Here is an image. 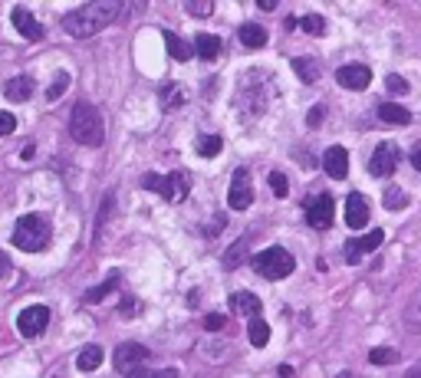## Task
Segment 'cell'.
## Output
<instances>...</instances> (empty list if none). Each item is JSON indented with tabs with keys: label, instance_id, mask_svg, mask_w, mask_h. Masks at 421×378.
I'll use <instances>...</instances> for the list:
<instances>
[{
	"label": "cell",
	"instance_id": "obj_1",
	"mask_svg": "<svg viewBox=\"0 0 421 378\" xmlns=\"http://www.w3.org/2000/svg\"><path fill=\"white\" fill-rule=\"evenodd\" d=\"M119 13H122V4H119V0H89L83 7L69 10L66 17H63V27H66L69 37L86 40V37H96L99 30L109 27Z\"/></svg>",
	"mask_w": 421,
	"mask_h": 378
},
{
	"label": "cell",
	"instance_id": "obj_2",
	"mask_svg": "<svg viewBox=\"0 0 421 378\" xmlns=\"http://www.w3.org/2000/svg\"><path fill=\"white\" fill-rule=\"evenodd\" d=\"M69 132L79 145H89V148H99L105 138V122L102 112H99L93 102H76L73 112H69Z\"/></svg>",
	"mask_w": 421,
	"mask_h": 378
},
{
	"label": "cell",
	"instance_id": "obj_3",
	"mask_svg": "<svg viewBox=\"0 0 421 378\" xmlns=\"http://www.w3.org/2000/svg\"><path fill=\"white\" fill-rule=\"evenodd\" d=\"M49 224L47 218H40V214H23V218H17V224H13V247L17 250H27V254H40L43 247L49 244Z\"/></svg>",
	"mask_w": 421,
	"mask_h": 378
},
{
	"label": "cell",
	"instance_id": "obj_4",
	"mask_svg": "<svg viewBox=\"0 0 421 378\" xmlns=\"http://www.w3.org/2000/svg\"><path fill=\"white\" fill-rule=\"evenodd\" d=\"M254 270H257L263 280H283V276H290L293 270H297V260H293V254L290 250H283V247H267L263 254H257L254 260Z\"/></svg>",
	"mask_w": 421,
	"mask_h": 378
},
{
	"label": "cell",
	"instance_id": "obj_5",
	"mask_svg": "<svg viewBox=\"0 0 421 378\" xmlns=\"http://www.w3.org/2000/svg\"><path fill=\"white\" fill-rule=\"evenodd\" d=\"M148 359H152V352L145 349V345H138V342H122V345L115 349V355H112L115 369L122 372V375H129V372H135V369H142Z\"/></svg>",
	"mask_w": 421,
	"mask_h": 378
},
{
	"label": "cell",
	"instance_id": "obj_6",
	"mask_svg": "<svg viewBox=\"0 0 421 378\" xmlns=\"http://www.w3.org/2000/svg\"><path fill=\"white\" fill-rule=\"evenodd\" d=\"M49 326V309L47 306H27V309L17 316V329L20 336H27V339H37V336H43Z\"/></svg>",
	"mask_w": 421,
	"mask_h": 378
},
{
	"label": "cell",
	"instance_id": "obj_7",
	"mask_svg": "<svg viewBox=\"0 0 421 378\" xmlns=\"http://www.w3.org/2000/svg\"><path fill=\"white\" fill-rule=\"evenodd\" d=\"M227 204L230 211H247L254 204V188H250V171L237 168L234 178H230V191H227Z\"/></svg>",
	"mask_w": 421,
	"mask_h": 378
},
{
	"label": "cell",
	"instance_id": "obj_8",
	"mask_svg": "<svg viewBox=\"0 0 421 378\" xmlns=\"http://www.w3.org/2000/svg\"><path fill=\"white\" fill-rule=\"evenodd\" d=\"M395 168H398V145L382 142L372 151V158H369V171H372L375 178H389Z\"/></svg>",
	"mask_w": 421,
	"mask_h": 378
},
{
	"label": "cell",
	"instance_id": "obj_9",
	"mask_svg": "<svg viewBox=\"0 0 421 378\" xmlns=\"http://www.w3.org/2000/svg\"><path fill=\"white\" fill-rule=\"evenodd\" d=\"M336 83L343 85V89L362 93V89H369V83H372V69L362 66V63H349V66H339V69H336Z\"/></svg>",
	"mask_w": 421,
	"mask_h": 378
},
{
	"label": "cell",
	"instance_id": "obj_10",
	"mask_svg": "<svg viewBox=\"0 0 421 378\" xmlns=\"http://www.w3.org/2000/svg\"><path fill=\"white\" fill-rule=\"evenodd\" d=\"M333 194H319V198H313L307 204V224L316 227V230H326V227L333 224Z\"/></svg>",
	"mask_w": 421,
	"mask_h": 378
},
{
	"label": "cell",
	"instance_id": "obj_11",
	"mask_svg": "<svg viewBox=\"0 0 421 378\" xmlns=\"http://www.w3.org/2000/svg\"><path fill=\"white\" fill-rule=\"evenodd\" d=\"M385 240V230H369L365 237H352L349 244H345V260L349 264H359L362 260V254H372V250H379Z\"/></svg>",
	"mask_w": 421,
	"mask_h": 378
},
{
	"label": "cell",
	"instance_id": "obj_12",
	"mask_svg": "<svg viewBox=\"0 0 421 378\" xmlns=\"http://www.w3.org/2000/svg\"><path fill=\"white\" fill-rule=\"evenodd\" d=\"M345 224L352 227V230H362L369 224V201L362 194H355V191L345 198Z\"/></svg>",
	"mask_w": 421,
	"mask_h": 378
},
{
	"label": "cell",
	"instance_id": "obj_13",
	"mask_svg": "<svg viewBox=\"0 0 421 378\" xmlns=\"http://www.w3.org/2000/svg\"><path fill=\"white\" fill-rule=\"evenodd\" d=\"M227 306H230V312H237V316H250V319H257L260 309H263L260 296L247 293V290H237V293H230Z\"/></svg>",
	"mask_w": 421,
	"mask_h": 378
},
{
	"label": "cell",
	"instance_id": "obj_14",
	"mask_svg": "<svg viewBox=\"0 0 421 378\" xmlns=\"http://www.w3.org/2000/svg\"><path fill=\"white\" fill-rule=\"evenodd\" d=\"M323 168H326V175L336 178V181H343L345 175H349V155H345L343 145H333V148L326 151V155H323Z\"/></svg>",
	"mask_w": 421,
	"mask_h": 378
},
{
	"label": "cell",
	"instance_id": "obj_15",
	"mask_svg": "<svg viewBox=\"0 0 421 378\" xmlns=\"http://www.w3.org/2000/svg\"><path fill=\"white\" fill-rule=\"evenodd\" d=\"M10 17H13V27L20 30V37L33 40V43H37V40H43V27H40L37 17H33L27 7H13V13H10Z\"/></svg>",
	"mask_w": 421,
	"mask_h": 378
},
{
	"label": "cell",
	"instance_id": "obj_16",
	"mask_svg": "<svg viewBox=\"0 0 421 378\" xmlns=\"http://www.w3.org/2000/svg\"><path fill=\"white\" fill-rule=\"evenodd\" d=\"M188 191H191V178L184 175V171H172L168 178H165V194L162 198H168V201H184L188 198Z\"/></svg>",
	"mask_w": 421,
	"mask_h": 378
},
{
	"label": "cell",
	"instance_id": "obj_17",
	"mask_svg": "<svg viewBox=\"0 0 421 378\" xmlns=\"http://www.w3.org/2000/svg\"><path fill=\"white\" fill-rule=\"evenodd\" d=\"M33 89H37V83H33L30 76H13V79H7V85H4V93H7L10 102H27L30 95H33Z\"/></svg>",
	"mask_w": 421,
	"mask_h": 378
},
{
	"label": "cell",
	"instance_id": "obj_18",
	"mask_svg": "<svg viewBox=\"0 0 421 378\" xmlns=\"http://www.w3.org/2000/svg\"><path fill=\"white\" fill-rule=\"evenodd\" d=\"M402 326L412 336H421V286L412 293V300H408V306H405V316H402Z\"/></svg>",
	"mask_w": 421,
	"mask_h": 378
},
{
	"label": "cell",
	"instance_id": "obj_19",
	"mask_svg": "<svg viewBox=\"0 0 421 378\" xmlns=\"http://www.w3.org/2000/svg\"><path fill=\"white\" fill-rule=\"evenodd\" d=\"M165 47H168V53H172V59H178V63H188V59L194 57V47L188 43V40H182L178 33H172V30H165Z\"/></svg>",
	"mask_w": 421,
	"mask_h": 378
},
{
	"label": "cell",
	"instance_id": "obj_20",
	"mask_svg": "<svg viewBox=\"0 0 421 378\" xmlns=\"http://www.w3.org/2000/svg\"><path fill=\"white\" fill-rule=\"evenodd\" d=\"M220 49H224V43H220V37H210V33H198V40H194V53L201 59H218Z\"/></svg>",
	"mask_w": 421,
	"mask_h": 378
},
{
	"label": "cell",
	"instance_id": "obj_21",
	"mask_svg": "<svg viewBox=\"0 0 421 378\" xmlns=\"http://www.w3.org/2000/svg\"><path fill=\"white\" fill-rule=\"evenodd\" d=\"M237 37L240 43L247 49H260V47H267V30L257 27V23H244V27L237 30Z\"/></svg>",
	"mask_w": 421,
	"mask_h": 378
},
{
	"label": "cell",
	"instance_id": "obj_22",
	"mask_svg": "<svg viewBox=\"0 0 421 378\" xmlns=\"http://www.w3.org/2000/svg\"><path fill=\"white\" fill-rule=\"evenodd\" d=\"M379 119L389 125H408L412 122V112L405 105H395V102H382L379 105Z\"/></svg>",
	"mask_w": 421,
	"mask_h": 378
},
{
	"label": "cell",
	"instance_id": "obj_23",
	"mask_svg": "<svg viewBox=\"0 0 421 378\" xmlns=\"http://www.w3.org/2000/svg\"><path fill=\"white\" fill-rule=\"evenodd\" d=\"M99 362H102V349H99L96 342H89L86 349H79V355H76V369L93 372V369H99Z\"/></svg>",
	"mask_w": 421,
	"mask_h": 378
},
{
	"label": "cell",
	"instance_id": "obj_24",
	"mask_svg": "<svg viewBox=\"0 0 421 378\" xmlns=\"http://www.w3.org/2000/svg\"><path fill=\"white\" fill-rule=\"evenodd\" d=\"M247 247H250V237H240L237 244L224 254V270H237V266L247 260Z\"/></svg>",
	"mask_w": 421,
	"mask_h": 378
},
{
	"label": "cell",
	"instance_id": "obj_25",
	"mask_svg": "<svg viewBox=\"0 0 421 378\" xmlns=\"http://www.w3.org/2000/svg\"><path fill=\"white\" fill-rule=\"evenodd\" d=\"M293 73H297L307 85H313L316 79H319V66H316V59H307V57H297V59H293Z\"/></svg>",
	"mask_w": 421,
	"mask_h": 378
},
{
	"label": "cell",
	"instance_id": "obj_26",
	"mask_svg": "<svg viewBox=\"0 0 421 378\" xmlns=\"http://www.w3.org/2000/svg\"><path fill=\"white\" fill-rule=\"evenodd\" d=\"M382 204L385 211H402L408 204V194H405L398 184H385V194H382Z\"/></svg>",
	"mask_w": 421,
	"mask_h": 378
},
{
	"label": "cell",
	"instance_id": "obj_27",
	"mask_svg": "<svg viewBox=\"0 0 421 378\" xmlns=\"http://www.w3.org/2000/svg\"><path fill=\"white\" fill-rule=\"evenodd\" d=\"M247 336H250V342H254V345H257V349H263V345H267L270 342V326L263 319H250V326H247Z\"/></svg>",
	"mask_w": 421,
	"mask_h": 378
},
{
	"label": "cell",
	"instance_id": "obj_28",
	"mask_svg": "<svg viewBox=\"0 0 421 378\" xmlns=\"http://www.w3.org/2000/svg\"><path fill=\"white\" fill-rule=\"evenodd\" d=\"M194 148H198V155H201V158H214V155H220L224 142H220V135H201V138L194 142Z\"/></svg>",
	"mask_w": 421,
	"mask_h": 378
},
{
	"label": "cell",
	"instance_id": "obj_29",
	"mask_svg": "<svg viewBox=\"0 0 421 378\" xmlns=\"http://www.w3.org/2000/svg\"><path fill=\"white\" fill-rule=\"evenodd\" d=\"M158 95H162V105L168 109V112H172V109H178V105H184V93L174 83L162 85V93H158Z\"/></svg>",
	"mask_w": 421,
	"mask_h": 378
},
{
	"label": "cell",
	"instance_id": "obj_30",
	"mask_svg": "<svg viewBox=\"0 0 421 378\" xmlns=\"http://www.w3.org/2000/svg\"><path fill=\"white\" fill-rule=\"evenodd\" d=\"M115 283H119V273H112V276H109V280H105V283L93 286V290H89V293H86V302H99V300H105V296H109V293H112V290H115Z\"/></svg>",
	"mask_w": 421,
	"mask_h": 378
},
{
	"label": "cell",
	"instance_id": "obj_31",
	"mask_svg": "<svg viewBox=\"0 0 421 378\" xmlns=\"http://www.w3.org/2000/svg\"><path fill=\"white\" fill-rule=\"evenodd\" d=\"M300 27L307 30L309 37H323V33H326V20L319 17V13H307V17L300 20Z\"/></svg>",
	"mask_w": 421,
	"mask_h": 378
},
{
	"label": "cell",
	"instance_id": "obj_32",
	"mask_svg": "<svg viewBox=\"0 0 421 378\" xmlns=\"http://www.w3.org/2000/svg\"><path fill=\"white\" fill-rule=\"evenodd\" d=\"M66 89H69V73H57V76H53V83H49V89H47V99H49V102H57Z\"/></svg>",
	"mask_w": 421,
	"mask_h": 378
},
{
	"label": "cell",
	"instance_id": "obj_33",
	"mask_svg": "<svg viewBox=\"0 0 421 378\" xmlns=\"http://www.w3.org/2000/svg\"><path fill=\"white\" fill-rule=\"evenodd\" d=\"M184 10H188L191 17H210V13H214V0H188Z\"/></svg>",
	"mask_w": 421,
	"mask_h": 378
},
{
	"label": "cell",
	"instance_id": "obj_34",
	"mask_svg": "<svg viewBox=\"0 0 421 378\" xmlns=\"http://www.w3.org/2000/svg\"><path fill=\"white\" fill-rule=\"evenodd\" d=\"M369 362H372V365H395V362H398V352L395 349H372L369 352Z\"/></svg>",
	"mask_w": 421,
	"mask_h": 378
},
{
	"label": "cell",
	"instance_id": "obj_35",
	"mask_svg": "<svg viewBox=\"0 0 421 378\" xmlns=\"http://www.w3.org/2000/svg\"><path fill=\"white\" fill-rule=\"evenodd\" d=\"M270 191H273L277 198H287L290 194V184H287V175H283V171H273V175H270Z\"/></svg>",
	"mask_w": 421,
	"mask_h": 378
},
{
	"label": "cell",
	"instance_id": "obj_36",
	"mask_svg": "<svg viewBox=\"0 0 421 378\" xmlns=\"http://www.w3.org/2000/svg\"><path fill=\"white\" fill-rule=\"evenodd\" d=\"M385 85H389V93H395V95H405V93H408V83H405L398 73L385 76Z\"/></svg>",
	"mask_w": 421,
	"mask_h": 378
},
{
	"label": "cell",
	"instance_id": "obj_37",
	"mask_svg": "<svg viewBox=\"0 0 421 378\" xmlns=\"http://www.w3.org/2000/svg\"><path fill=\"white\" fill-rule=\"evenodd\" d=\"M142 184H145V191H158V194H165V178L162 175H145Z\"/></svg>",
	"mask_w": 421,
	"mask_h": 378
},
{
	"label": "cell",
	"instance_id": "obj_38",
	"mask_svg": "<svg viewBox=\"0 0 421 378\" xmlns=\"http://www.w3.org/2000/svg\"><path fill=\"white\" fill-rule=\"evenodd\" d=\"M13 129H17V119H13L10 112H0V138H7Z\"/></svg>",
	"mask_w": 421,
	"mask_h": 378
},
{
	"label": "cell",
	"instance_id": "obj_39",
	"mask_svg": "<svg viewBox=\"0 0 421 378\" xmlns=\"http://www.w3.org/2000/svg\"><path fill=\"white\" fill-rule=\"evenodd\" d=\"M224 316H220V312H210L208 319H204V329H210V332H218V329H224Z\"/></svg>",
	"mask_w": 421,
	"mask_h": 378
},
{
	"label": "cell",
	"instance_id": "obj_40",
	"mask_svg": "<svg viewBox=\"0 0 421 378\" xmlns=\"http://www.w3.org/2000/svg\"><path fill=\"white\" fill-rule=\"evenodd\" d=\"M307 122H309V125H319V122H323V105H316V109H309Z\"/></svg>",
	"mask_w": 421,
	"mask_h": 378
},
{
	"label": "cell",
	"instance_id": "obj_41",
	"mask_svg": "<svg viewBox=\"0 0 421 378\" xmlns=\"http://www.w3.org/2000/svg\"><path fill=\"white\" fill-rule=\"evenodd\" d=\"M148 378H178V372H174V369H158V372H152Z\"/></svg>",
	"mask_w": 421,
	"mask_h": 378
},
{
	"label": "cell",
	"instance_id": "obj_42",
	"mask_svg": "<svg viewBox=\"0 0 421 378\" xmlns=\"http://www.w3.org/2000/svg\"><path fill=\"white\" fill-rule=\"evenodd\" d=\"M148 375H152L148 369H135V372H129V375H122V378H148Z\"/></svg>",
	"mask_w": 421,
	"mask_h": 378
},
{
	"label": "cell",
	"instance_id": "obj_43",
	"mask_svg": "<svg viewBox=\"0 0 421 378\" xmlns=\"http://www.w3.org/2000/svg\"><path fill=\"white\" fill-rule=\"evenodd\" d=\"M257 7L260 10H273V7H277V0H257Z\"/></svg>",
	"mask_w": 421,
	"mask_h": 378
},
{
	"label": "cell",
	"instance_id": "obj_44",
	"mask_svg": "<svg viewBox=\"0 0 421 378\" xmlns=\"http://www.w3.org/2000/svg\"><path fill=\"white\" fill-rule=\"evenodd\" d=\"M220 227H224V218H218V220H214V224H210V227H208V234H218Z\"/></svg>",
	"mask_w": 421,
	"mask_h": 378
},
{
	"label": "cell",
	"instance_id": "obj_45",
	"mask_svg": "<svg viewBox=\"0 0 421 378\" xmlns=\"http://www.w3.org/2000/svg\"><path fill=\"white\" fill-rule=\"evenodd\" d=\"M412 165L421 171V148H415V155H412Z\"/></svg>",
	"mask_w": 421,
	"mask_h": 378
},
{
	"label": "cell",
	"instance_id": "obj_46",
	"mask_svg": "<svg viewBox=\"0 0 421 378\" xmlns=\"http://www.w3.org/2000/svg\"><path fill=\"white\" fill-rule=\"evenodd\" d=\"M7 264H10V260H7V254H0V276L7 273Z\"/></svg>",
	"mask_w": 421,
	"mask_h": 378
},
{
	"label": "cell",
	"instance_id": "obj_47",
	"mask_svg": "<svg viewBox=\"0 0 421 378\" xmlns=\"http://www.w3.org/2000/svg\"><path fill=\"white\" fill-rule=\"evenodd\" d=\"M405 378H421V365H415V369H408V375Z\"/></svg>",
	"mask_w": 421,
	"mask_h": 378
},
{
	"label": "cell",
	"instance_id": "obj_48",
	"mask_svg": "<svg viewBox=\"0 0 421 378\" xmlns=\"http://www.w3.org/2000/svg\"><path fill=\"white\" fill-rule=\"evenodd\" d=\"M336 378H352V372H339V375H336Z\"/></svg>",
	"mask_w": 421,
	"mask_h": 378
}]
</instances>
